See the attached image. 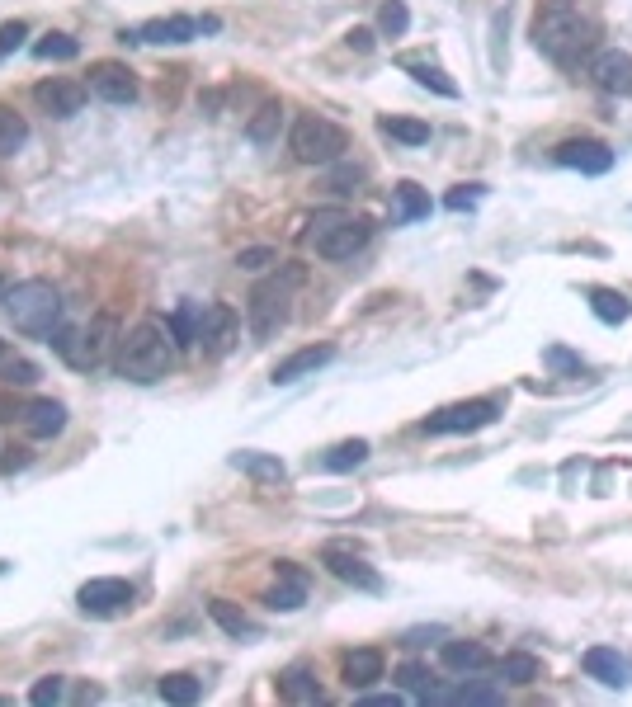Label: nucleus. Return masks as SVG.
<instances>
[{
    "instance_id": "nucleus-1",
    "label": "nucleus",
    "mask_w": 632,
    "mask_h": 707,
    "mask_svg": "<svg viewBox=\"0 0 632 707\" xmlns=\"http://www.w3.org/2000/svg\"><path fill=\"white\" fill-rule=\"evenodd\" d=\"M175 335L161 316H147V321H137L128 335H118V349H114V368L118 378L128 382H156L166 378L170 368H175Z\"/></svg>"
},
{
    "instance_id": "nucleus-2",
    "label": "nucleus",
    "mask_w": 632,
    "mask_h": 707,
    "mask_svg": "<svg viewBox=\"0 0 632 707\" xmlns=\"http://www.w3.org/2000/svg\"><path fill=\"white\" fill-rule=\"evenodd\" d=\"M595 19L581 15L571 0H552V5H543L538 10V19H533V48L543 52V57H552L557 66H571L581 62L585 52L595 48Z\"/></svg>"
},
{
    "instance_id": "nucleus-3",
    "label": "nucleus",
    "mask_w": 632,
    "mask_h": 707,
    "mask_svg": "<svg viewBox=\"0 0 632 707\" xmlns=\"http://www.w3.org/2000/svg\"><path fill=\"white\" fill-rule=\"evenodd\" d=\"M5 312L24 335H57L62 330V312L67 302L48 279H24L15 288H5Z\"/></svg>"
},
{
    "instance_id": "nucleus-4",
    "label": "nucleus",
    "mask_w": 632,
    "mask_h": 707,
    "mask_svg": "<svg viewBox=\"0 0 632 707\" xmlns=\"http://www.w3.org/2000/svg\"><path fill=\"white\" fill-rule=\"evenodd\" d=\"M368 236H373V222L350 213H316L312 231H307V241L316 246L321 260H354L368 246Z\"/></svg>"
},
{
    "instance_id": "nucleus-5",
    "label": "nucleus",
    "mask_w": 632,
    "mask_h": 707,
    "mask_svg": "<svg viewBox=\"0 0 632 707\" xmlns=\"http://www.w3.org/2000/svg\"><path fill=\"white\" fill-rule=\"evenodd\" d=\"M288 147H293V156H298L302 165H331L345 156L350 137H345V128L331 123L326 114H302L298 123H293V132H288Z\"/></svg>"
},
{
    "instance_id": "nucleus-6",
    "label": "nucleus",
    "mask_w": 632,
    "mask_h": 707,
    "mask_svg": "<svg viewBox=\"0 0 632 707\" xmlns=\"http://www.w3.org/2000/svg\"><path fill=\"white\" fill-rule=\"evenodd\" d=\"M52 345H57V354H62L71 368H100L118 349V321L114 316H95V321L81 330H57Z\"/></svg>"
},
{
    "instance_id": "nucleus-7",
    "label": "nucleus",
    "mask_w": 632,
    "mask_h": 707,
    "mask_svg": "<svg viewBox=\"0 0 632 707\" xmlns=\"http://www.w3.org/2000/svg\"><path fill=\"white\" fill-rule=\"evenodd\" d=\"M298 283H302V269H283L274 279L255 283V293H250V330H255L260 340H269V335L283 330V321H288V297H293Z\"/></svg>"
},
{
    "instance_id": "nucleus-8",
    "label": "nucleus",
    "mask_w": 632,
    "mask_h": 707,
    "mask_svg": "<svg viewBox=\"0 0 632 707\" xmlns=\"http://www.w3.org/2000/svg\"><path fill=\"white\" fill-rule=\"evenodd\" d=\"M496 420V401H453L425 420V434H472Z\"/></svg>"
},
{
    "instance_id": "nucleus-9",
    "label": "nucleus",
    "mask_w": 632,
    "mask_h": 707,
    "mask_svg": "<svg viewBox=\"0 0 632 707\" xmlns=\"http://www.w3.org/2000/svg\"><path fill=\"white\" fill-rule=\"evenodd\" d=\"M76 604L85 613H95V618H114V613L133 609V585L118 576H100V580H85L81 590H76Z\"/></svg>"
},
{
    "instance_id": "nucleus-10",
    "label": "nucleus",
    "mask_w": 632,
    "mask_h": 707,
    "mask_svg": "<svg viewBox=\"0 0 632 707\" xmlns=\"http://www.w3.org/2000/svg\"><path fill=\"white\" fill-rule=\"evenodd\" d=\"M85 99H90L85 81H67V76H52V81L34 85V104L48 118H76L85 109Z\"/></svg>"
},
{
    "instance_id": "nucleus-11",
    "label": "nucleus",
    "mask_w": 632,
    "mask_h": 707,
    "mask_svg": "<svg viewBox=\"0 0 632 707\" xmlns=\"http://www.w3.org/2000/svg\"><path fill=\"white\" fill-rule=\"evenodd\" d=\"M85 90L104 104H133L137 99V76L123 62H95L85 76Z\"/></svg>"
},
{
    "instance_id": "nucleus-12",
    "label": "nucleus",
    "mask_w": 632,
    "mask_h": 707,
    "mask_svg": "<svg viewBox=\"0 0 632 707\" xmlns=\"http://www.w3.org/2000/svg\"><path fill=\"white\" fill-rule=\"evenodd\" d=\"M236 335H241V321H236V312L227 302L199 307V340H194V345H203L208 354H227V349L236 345Z\"/></svg>"
},
{
    "instance_id": "nucleus-13",
    "label": "nucleus",
    "mask_w": 632,
    "mask_h": 707,
    "mask_svg": "<svg viewBox=\"0 0 632 707\" xmlns=\"http://www.w3.org/2000/svg\"><path fill=\"white\" fill-rule=\"evenodd\" d=\"M552 156H557V165L581 170V175H609V170H614V151L604 147V142H595V137H571V142H562Z\"/></svg>"
},
{
    "instance_id": "nucleus-14",
    "label": "nucleus",
    "mask_w": 632,
    "mask_h": 707,
    "mask_svg": "<svg viewBox=\"0 0 632 707\" xmlns=\"http://www.w3.org/2000/svg\"><path fill=\"white\" fill-rule=\"evenodd\" d=\"M321 561H326V571H331L335 580H345V585H354V590H368V594H383V576L368 566L359 552H345V547H326L321 552Z\"/></svg>"
},
{
    "instance_id": "nucleus-15",
    "label": "nucleus",
    "mask_w": 632,
    "mask_h": 707,
    "mask_svg": "<svg viewBox=\"0 0 632 707\" xmlns=\"http://www.w3.org/2000/svg\"><path fill=\"white\" fill-rule=\"evenodd\" d=\"M581 665H585V675L599 679V684H609V689H628L632 684V660L618 656L614 646H590L581 656Z\"/></svg>"
},
{
    "instance_id": "nucleus-16",
    "label": "nucleus",
    "mask_w": 632,
    "mask_h": 707,
    "mask_svg": "<svg viewBox=\"0 0 632 707\" xmlns=\"http://www.w3.org/2000/svg\"><path fill=\"white\" fill-rule=\"evenodd\" d=\"M67 425V406L62 401H24V415H19V429L29 434V439H52V434H62Z\"/></svg>"
},
{
    "instance_id": "nucleus-17",
    "label": "nucleus",
    "mask_w": 632,
    "mask_h": 707,
    "mask_svg": "<svg viewBox=\"0 0 632 707\" xmlns=\"http://www.w3.org/2000/svg\"><path fill=\"white\" fill-rule=\"evenodd\" d=\"M590 76H595L599 90L609 95H632V57L628 52H599L590 62Z\"/></svg>"
},
{
    "instance_id": "nucleus-18",
    "label": "nucleus",
    "mask_w": 632,
    "mask_h": 707,
    "mask_svg": "<svg viewBox=\"0 0 632 707\" xmlns=\"http://www.w3.org/2000/svg\"><path fill=\"white\" fill-rule=\"evenodd\" d=\"M331 359H335L331 345H307V349H298V354H288V359L274 363V382L288 387V382H298V378H307V373H316V368H326Z\"/></svg>"
},
{
    "instance_id": "nucleus-19",
    "label": "nucleus",
    "mask_w": 632,
    "mask_h": 707,
    "mask_svg": "<svg viewBox=\"0 0 632 707\" xmlns=\"http://www.w3.org/2000/svg\"><path fill=\"white\" fill-rule=\"evenodd\" d=\"M387 670L383 651H373V646H359V651H350L345 656V665H340V675H345V684L350 689H368V684H378Z\"/></svg>"
},
{
    "instance_id": "nucleus-20",
    "label": "nucleus",
    "mask_w": 632,
    "mask_h": 707,
    "mask_svg": "<svg viewBox=\"0 0 632 707\" xmlns=\"http://www.w3.org/2000/svg\"><path fill=\"white\" fill-rule=\"evenodd\" d=\"M199 33V24L189 15H166V19H147L142 29H137V38L142 43H189Z\"/></svg>"
},
{
    "instance_id": "nucleus-21",
    "label": "nucleus",
    "mask_w": 632,
    "mask_h": 707,
    "mask_svg": "<svg viewBox=\"0 0 632 707\" xmlns=\"http://www.w3.org/2000/svg\"><path fill=\"white\" fill-rule=\"evenodd\" d=\"M439 656H444V670H453V675H477L491 665V651L482 642H444Z\"/></svg>"
},
{
    "instance_id": "nucleus-22",
    "label": "nucleus",
    "mask_w": 632,
    "mask_h": 707,
    "mask_svg": "<svg viewBox=\"0 0 632 707\" xmlns=\"http://www.w3.org/2000/svg\"><path fill=\"white\" fill-rule=\"evenodd\" d=\"M401 71H411V81L425 85V90H434V95L458 99V81H449V71H444V66L420 62V57H401Z\"/></svg>"
},
{
    "instance_id": "nucleus-23",
    "label": "nucleus",
    "mask_w": 632,
    "mask_h": 707,
    "mask_svg": "<svg viewBox=\"0 0 632 707\" xmlns=\"http://www.w3.org/2000/svg\"><path fill=\"white\" fill-rule=\"evenodd\" d=\"M585 297H590V312H595L604 326H618V321H628L632 316V302L618 293V288H590Z\"/></svg>"
},
{
    "instance_id": "nucleus-24",
    "label": "nucleus",
    "mask_w": 632,
    "mask_h": 707,
    "mask_svg": "<svg viewBox=\"0 0 632 707\" xmlns=\"http://www.w3.org/2000/svg\"><path fill=\"white\" fill-rule=\"evenodd\" d=\"M279 128H283V104H260L255 114H250V123H246V137L255 142V147H269L274 137H279Z\"/></svg>"
},
{
    "instance_id": "nucleus-25",
    "label": "nucleus",
    "mask_w": 632,
    "mask_h": 707,
    "mask_svg": "<svg viewBox=\"0 0 632 707\" xmlns=\"http://www.w3.org/2000/svg\"><path fill=\"white\" fill-rule=\"evenodd\" d=\"M279 698H288V703H321V684L312 679V670L293 665L288 675H279Z\"/></svg>"
},
{
    "instance_id": "nucleus-26",
    "label": "nucleus",
    "mask_w": 632,
    "mask_h": 707,
    "mask_svg": "<svg viewBox=\"0 0 632 707\" xmlns=\"http://www.w3.org/2000/svg\"><path fill=\"white\" fill-rule=\"evenodd\" d=\"M232 467H241L246 477H255V481H283V467L279 458H269V453H255V448H241V453H232Z\"/></svg>"
},
{
    "instance_id": "nucleus-27",
    "label": "nucleus",
    "mask_w": 632,
    "mask_h": 707,
    "mask_svg": "<svg viewBox=\"0 0 632 707\" xmlns=\"http://www.w3.org/2000/svg\"><path fill=\"white\" fill-rule=\"evenodd\" d=\"M208 618H213V623L222 627L227 637H255V632H260V627L250 623L246 613L236 609L232 599H213V604H208Z\"/></svg>"
},
{
    "instance_id": "nucleus-28",
    "label": "nucleus",
    "mask_w": 632,
    "mask_h": 707,
    "mask_svg": "<svg viewBox=\"0 0 632 707\" xmlns=\"http://www.w3.org/2000/svg\"><path fill=\"white\" fill-rule=\"evenodd\" d=\"M24 142H29V123H24V114L10 109V104H0V156L24 151Z\"/></svg>"
},
{
    "instance_id": "nucleus-29",
    "label": "nucleus",
    "mask_w": 632,
    "mask_h": 707,
    "mask_svg": "<svg viewBox=\"0 0 632 707\" xmlns=\"http://www.w3.org/2000/svg\"><path fill=\"white\" fill-rule=\"evenodd\" d=\"M368 462V439H345V444H335L326 458H321V467L326 472H354V467H364Z\"/></svg>"
},
{
    "instance_id": "nucleus-30",
    "label": "nucleus",
    "mask_w": 632,
    "mask_h": 707,
    "mask_svg": "<svg viewBox=\"0 0 632 707\" xmlns=\"http://www.w3.org/2000/svg\"><path fill=\"white\" fill-rule=\"evenodd\" d=\"M430 703H472V707H496L505 703L500 689H486V684H463V689H439Z\"/></svg>"
},
{
    "instance_id": "nucleus-31",
    "label": "nucleus",
    "mask_w": 632,
    "mask_h": 707,
    "mask_svg": "<svg viewBox=\"0 0 632 707\" xmlns=\"http://www.w3.org/2000/svg\"><path fill=\"white\" fill-rule=\"evenodd\" d=\"M397 217H401V222H420V217H430V194H425L420 184L401 180L397 184Z\"/></svg>"
},
{
    "instance_id": "nucleus-32",
    "label": "nucleus",
    "mask_w": 632,
    "mask_h": 707,
    "mask_svg": "<svg viewBox=\"0 0 632 707\" xmlns=\"http://www.w3.org/2000/svg\"><path fill=\"white\" fill-rule=\"evenodd\" d=\"M302 604H307V585L302 580H283V585L265 590V609H274V613H298Z\"/></svg>"
},
{
    "instance_id": "nucleus-33",
    "label": "nucleus",
    "mask_w": 632,
    "mask_h": 707,
    "mask_svg": "<svg viewBox=\"0 0 632 707\" xmlns=\"http://www.w3.org/2000/svg\"><path fill=\"white\" fill-rule=\"evenodd\" d=\"M378 128L387 132V137H397V142H406V147H425L430 142V123H420V118H383Z\"/></svg>"
},
{
    "instance_id": "nucleus-34",
    "label": "nucleus",
    "mask_w": 632,
    "mask_h": 707,
    "mask_svg": "<svg viewBox=\"0 0 632 707\" xmlns=\"http://www.w3.org/2000/svg\"><path fill=\"white\" fill-rule=\"evenodd\" d=\"M397 684H401L406 693L425 698V703H430L434 693H439V679H434L430 665H401V670H397Z\"/></svg>"
},
{
    "instance_id": "nucleus-35",
    "label": "nucleus",
    "mask_w": 632,
    "mask_h": 707,
    "mask_svg": "<svg viewBox=\"0 0 632 707\" xmlns=\"http://www.w3.org/2000/svg\"><path fill=\"white\" fill-rule=\"evenodd\" d=\"M76 52H81V43H76L71 33H48V38H38V43H34L38 62H71Z\"/></svg>"
},
{
    "instance_id": "nucleus-36",
    "label": "nucleus",
    "mask_w": 632,
    "mask_h": 707,
    "mask_svg": "<svg viewBox=\"0 0 632 707\" xmlns=\"http://www.w3.org/2000/svg\"><path fill=\"white\" fill-rule=\"evenodd\" d=\"M496 670H500V679H505V684H533V679H538V660H533L529 651H510V656L500 660Z\"/></svg>"
},
{
    "instance_id": "nucleus-37",
    "label": "nucleus",
    "mask_w": 632,
    "mask_h": 707,
    "mask_svg": "<svg viewBox=\"0 0 632 707\" xmlns=\"http://www.w3.org/2000/svg\"><path fill=\"white\" fill-rule=\"evenodd\" d=\"M156 689H161V698H166V703H199V693H203V684L194 675H166L161 679V684H156Z\"/></svg>"
},
{
    "instance_id": "nucleus-38",
    "label": "nucleus",
    "mask_w": 632,
    "mask_h": 707,
    "mask_svg": "<svg viewBox=\"0 0 632 707\" xmlns=\"http://www.w3.org/2000/svg\"><path fill=\"white\" fill-rule=\"evenodd\" d=\"M166 326H170V335H175V345H180V349L194 345V340H199V302H184Z\"/></svg>"
},
{
    "instance_id": "nucleus-39",
    "label": "nucleus",
    "mask_w": 632,
    "mask_h": 707,
    "mask_svg": "<svg viewBox=\"0 0 632 707\" xmlns=\"http://www.w3.org/2000/svg\"><path fill=\"white\" fill-rule=\"evenodd\" d=\"M378 29H383L387 38H401V33L411 29V10H406L401 0H387L383 10H378Z\"/></svg>"
},
{
    "instance_id": "nucleus-40",
    "label": "nucleus",
    "mask_w": 632,
    "mask_h": 707,
    "mask_svg": "<svg viewBox=\"0 0 632 707\" xmlns=\"http://www.w3.org/2000/svg\"><path fill=\"white\" fill-rule=\"evenodd\" d=\"M24 38H29V24H24V19H5V24H0V57L19 52Z\"/></svg>"
},
{
    "instance_id": "nucleus-41",
    "label": "nucleus",
    "mask_w": 632,
    "mask_h": 707,
    "mask_svg": "<svg viewBox=\"0 0 632 707\" xmlns=\"http://www.w3.org/2000/svg\"><path fill=\"white\" fill-rule=\"evenodd\" d=\"M269 264H279V250H269V246H246L241 255H236V269H269Z\"/></svg>"
},
{
    "instance_id": "nucleus-42",
    "label": "nucleus",
    "mask_w": 632,
    "mask_h": 707,
    "mask_svg": "<svg viewBox=\"0 0 632 707\" xmlns=\"http://www.w3.org/2000/svg\"><path fill=\"white\" fill-rule=\"evenodd\" d=\"M543 363H548V368H557V373H585L581 354H571V349H562V345L543 349Z\"/></svg>"
},
{
    "instance_id": "nucleus-43",
    "label": "nucleus",
    "mask_w": 632,
    "mask_h": 707,
    "mask_svg": "<svg viewBox=\"0 0 632 707\" xmlns=\"http://www.w3.org/2000/svg\"><path fill=\"white\" fill-rule=\"evenodd\" d=\"M5 382H10V387H34V382H38V368H34L29 359L5 363Z\"/></svg>"
},
{
    "instance_id": "nucleus-44",
    "label": "nucleus",
    "mask_w": 632,
    "mask_h": 707,
    "mask_svg": "<svg viewBox=\"0 0 632 707\" xmlns=\"http://www.w3.org/2000/svg\"><path fill=\"white\" fill-rule=\"evenodd\" d=\"M62 698V679L57 675H48V679H38L34 684V693H29V703H38V707H48V703H57Z\"/></svg>"
},
{
    "instance_id": "nucleus-45",
    "label": "nucleus",
    "mask_w": 632,
    "mask_h": 707,
    "mask_svg": "<svg viewBox=\"0 0 632 707\" xmlns=\"http://www.w3.org/2000/svg\"><path fill=\"white\" fill-rule=\"evenodd\" d=\"M477 198H482V184H458V189H453V194L444 198V203H449L453 213H463V208H472Z\"/></svg>"
},
{
    "instance_id": "nucleus-46",
    "label": "nucleus",
    "mask_w": 632,
    "mask_h": 707,
    "mask_svg": "<svg viewBox=\"0 0 632 707\" xmlns=\"http://www.w3.org/2000/svg\"><path fill=\"white\" fill-rule=\"evenodd\" d=\"M19 415H24V401L10 392H0V425H19Z\"/></svg>"
},
{
    "instance_id": "nucleus-47",
    "label": "nucleus",
    "mask_w": 632,
    "mask_h": 707,
    "mask_svg": "<svg viewBox=\"0 0 632 707\" xmlns=\"http://www.w3.org/2000/svg\"><path fill=\"white\" fill-rule=\"evenodd\" d=\"M359 180H364V170H359V165H354V170L345 165V170L335 175V194H350V184H359Z\"/></svg>"
},
{
    "instance_id": "nucleus-48",
    "label": "nucleus",
    "mask_w": 632,
    "mask_h": 707,
    "mask_svg": "<svg viewBox=\"0 0 632 707\" xmlns=\"http://www.w3.org/2000/svg\"><path fill=\"white\" fill-rule=\"evenodd\" d=\"M359 703L364 707H401L406 698H401V693H373V698H359Z\"/></svg>"
},
{
    "instance_id": "nucleus-49",
    "label": "nucleus",
    "mask_w": 632,
    "mask_h": 707,
    "mask_svg": "<svg viewBox=\"0 0 632 707\" xmlns=\"http://www.w3.org/2000/svg\"><path fill=\"white\" fill-rule=\"evenodd\" d=\"M350 48L368 52V48H373V33H368V29H350Z\"/></svg>"
},
{
    "instance_id": "nucleus-50",
    "label": "nucleus",
    "mask_w": 632,
    "mask_h": 707,
    "mask_svg": "<svg viewBox=\"0 0 632 707\" xmlns=\"http://www.w3.org/2000/svg\"><path fill=\"white\" fill-rule=\"evenodd\" d=\"M0 359H5V340H0Z\"/></svg>"
},
{
    "instance_id": "nucleus-51",
    "label": "nucleus",
    "mask_w": 632,
    "mask_h": 707,
    "mask_svg": "<svg viewBox=\"0 0 632 707\" xmlns=\"http://www.w3.org/2000/svg\"><path fill=\"white\" fill-rule=\"evenodd\" d=\"M0 297H5V279H0Z\"/></svg>"
}]
</instances>
